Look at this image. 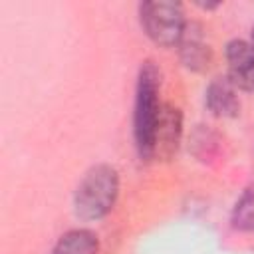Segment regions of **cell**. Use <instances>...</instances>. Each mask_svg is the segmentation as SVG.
Segmentation results:
<instances>
[{
    "label": "cell",
    "mask_w": 254,
    "mask_h": 254,
    "mask_svg": "<svg viewBox=\"0 0 254 254\" xmlns=\"http://www.w3.org/2000/svg\"><path fill=\"white\" fill-rule=\"evenodd\" d=\"M161 105H159V71L147 64L141 69L139 87H137V107H135V137L141 155L151 157L153 155V143H155V131L161 117Z\"/></svg>",
    "instance_id": "obj_1"
},
{
    "label": "cell",
    "mask_w": 254,
    "mask_h": 254,
    "mask_svg": "<svg viewBox=\"0 0 254 254\" xmlns=\"http://www.w3.org/2000/svg\"><path fill=\"white\" fill-rule=\"evenodd\" d=\"M232 220L240 230H254V187H250L236 202Z\"/></svg>",
    "instance_id": "obj_8"
},
{
    "label": "cell",
    "mask_w": 254,
    "mask_h": 254,
    "mask_svg": "<svg viewBox=\"0 0 254 254\" xmlns=\"http://www.w3.org/2000/svg\"><path fill=\"white\" fill-rule=\"evenodd\" d=\"M183 58L189 67H204L208 65V46H204L198 38H189L183 48Z\"/></svg>",
    "instance_id": "obj_9"
},
{
    "label": "cell",
    "mask_w": 254,
    "mask_h": 254,
    "mask_svg": "<svg viewBox=\"0 0 254 254\" xmlns=\"http://www.w3.org/2000/svg\"><path fill=\"white\" fill-rule=\"evenodd\" d=\"M181 135V115L173 107H165L161 111L157 131H155V143H153V153H159L163 157H169L179 143Z\"/></svg>",
    "instance_id": "obj_5"
},
{
    "label": "cell",
    "mask_w": 254,
    "mask_h": 254,
    "mask_svg": "<svg viewBox=\"0 0 254 254\" xmlns=\"http://www.w3.org/2000/svg\"><path fill=\"white\" fill-rule=\"evenodd\" d=\"M115 196H117V175L111 167L99 165L91 169L77 187L75 210L83 218H99L113 206Z\"/></svg>",
    "instance_id": "obj_2"
},
{
    "label": "cell",
    "mask_w": 254,
    "mask_h": 254,
    "mask_svg": "<svg viewBox=\"0 0 254 254\" xmlns=\"http://www.w3.org/2000/svg\"><path fill=\"white\" fill-rule=\"evenodd\" d=\"M141 24L147 36L161 46H173L185 34L183 10L175 2H145L141 6Z\"/></svg>",
    "instance_id": "obj_3"
},
{
    "label": "cell",
    "mask_w": 254,
    "mask_h": 254,
    "mask_svg": "<svg viewBox=\"0 0 254 254\" xmlns=\"http://www.w3.org/2000/svg\"><path fill=\"white\" fill-rule=\"evenodd\" d=\"M230 81L246 91H254V46L246 42H230L226 50Z\"/></svg>",
    "instance_id": "obj_4"
},
{
    "label": "cell",
    "mask_w": 254,
    "mask_h": 254,
    "mask_svg": "<svg viewBox=\"0 0 254 254\" xmlns=\"http://www.w3.org/2000/svg\"><path fill=\"white\" fill-rule=\"evenodd\" d=\"M54 254H97V240L87 230H71L62 236Z\"/></svg>",
    "instance_id": "obj_7"
},
{
    "label": "cell",
    "mask_w": 254,
    "mask_h": 254,
    "mask_svg": "<svg viewBox=\"0 0 254 254\" xmlns=\"http://www.w3.org/2000/svg\"><path fill=\"white\" fill-rule=\"evenodd\" d=\"M206 105L214 115H234L240 107L234 93V83L230 79H216L206 91Z\"/></svg>",
    "instance_id": "obj_6"
},
{
    "label": "cell",
    "mask_w": 254,
    "mask_h": 254,
    "mask_svg": "<svg viewBox=\"0 0 254 254\" xmlns=\"http://www.w3.org/2000/svg\"><path fill=\"white\" fill-rule=\"evenodd\" d=\"M252 46H254V32H252Z\"/></svg>",
    "instance_id": "obj_10"
}]
</instances>
